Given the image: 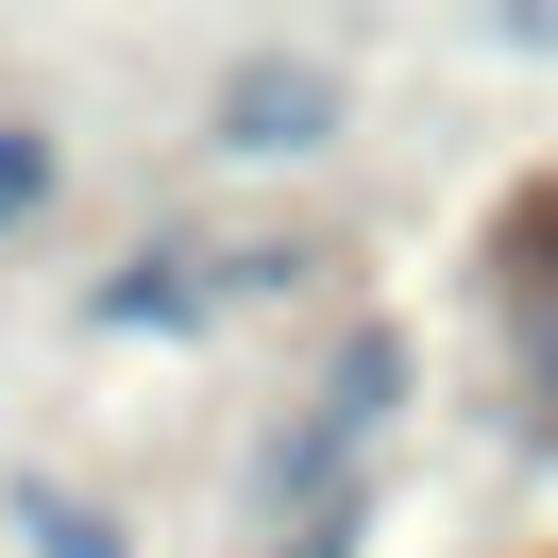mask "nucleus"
<instances>
[{
	"label": "nucleus",
	"instance_id": "1",
	"mask_svg": "<svg viewBox=\"0 0 558 558\" xmlns=\"http://www.w3.org/2000/svg\"><path fill=\"white\" fill-rule=\"evenodd\" d=\"M389 389H407V339H355L339 373H322V407L271 440V490H339V474H355V440L389 423Z\"/></svg>",
	"mask_w": 558,
	"mask_h": 558
},
{
	"label": "nucleus",
	"instance_id": "2",
	"mask_svg": "<svg viewBox=\"0 0 558 558\" xmlns=\"http://www.w3.org/2000/svg\"><path fill=\"white\" fill-rule=\"evenodd\" d=\"M220 119H238V153H305V136H322V85H305V69H238Z\"/></svg>",
	"mask_w": 558,
	"mask_h": 558
},
{
	"label": "nucleus",
	"instance_id": "3",
	"mask_svg": "<svg viewBox=\"0 0 558 558\" xmlns=\"http://www.w3.org/2000/svg\"><path fill=\"white\" fill-rule=\"evenodd\" d=\"M17 508H35V558H119V542H102V524H85V508H69V490H17Z\"/></svg>",
	"mask_w": 558,
	"mask_h": 558
},
{
	"label": "nucleus",
	"instance_id": "4",
	"mask_svg": "<svg viewBox=\"0 0 558 558\" xmlns=\"http://www.w3.org/2000/svg\"><path fill=\"white\" fill-rule=\"evenodd\" d=\"M35 186H51V153H35V136H0V220L35 204Z\"/></svg>",
	"mask_w": 558,
	"mask_h": 558
},
{
	"label": "nucleus",
	"instance_id": "5",
	"mask_svg": "<svg viewBox=\"0 0 558 558\" xmlns=\"http://www.w3.org/2000/svg\"><path fill=\"white\" fill-rule=\"evenodd\" d=\"M524 355H542V407H558V288H542V339H524Z\"/></svg>",
	"mask_w": 558,
	"mask_h": 558
}]
</instances>
